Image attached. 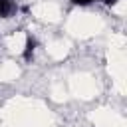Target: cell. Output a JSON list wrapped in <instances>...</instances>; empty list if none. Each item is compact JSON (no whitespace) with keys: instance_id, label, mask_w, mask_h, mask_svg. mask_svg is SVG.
Wrapping results in <instances>:
<instances>
[{"instance_id":"cell-1","label":"cell","mask_w":127,"mask_h":127,"mask_svg":"<svg viewBox=\"0 0 127 127\" xmlns=\"http://www.w3.org/2000/svg\"><path fill=\"white\" fill-rule=\"evenodd\" d=\"M36 48H38V40H36L34 36H28V38H26V46H24V52H22V58H24L26 62H32Z\"/></svg>"},{"instance_id":"cell-2","label":"cell","mask_w":127,"mask_h":127,"mask_svg":"<svg viewBox=\"0 0 127 127\" xmlns=\"http://www.w3.org/2000/svg\"><path fill=\"white\" fill-rule=\"evenodd\" d=\"M18 12V6L14 0H0V18H10Z\"/></svg>"},{"instance_id":"cell-3","label":"cell","mask_w":127,"mask_h":127,"mask_svg":"<svg viewBox=\"0 0 127 127\" xmlns=\"http://www.w3.org/2000/svg\"><path fill=\"white\" fill-rule=\"evenodd\" d=\"M71 4H75V6H91L95 0H69Z\"/></svg>"},{"instance_id":"cell-4","label":"cell","mask_w":127,"mask_h":127,"mask_svg":"<svg viewBox=\"0 0 127 127\" xmlns=\"http://www.w3.org/2000/svg\"><path fill=\"white\" fill-rule=\"evenodd\" d=\"M101 2H103L105 6H115V4L119 2V0H101Z\"/></svg>"}]
</instances>
